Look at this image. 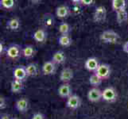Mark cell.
Masks as SVG:
<instances>
[{
	"mask_svg": "<svg viewBox=\"0 0 128 119\" xmlns=\"http://www.w3.org/2000/svg\"><path fill=\"white\" fill-rule=\"evenodd\" d=\"M103 98V91L97 87H93L88 91V99L92 103H97L102 99Z\"/></svg>",
	"mask_w": 128,
	"mask_h": 119,
	"instance_id": "277c9868",
	"label": "cell"
},
{
	"mask_svg": "<svg viewBox=\"0 0 128 119\" xmlns=\"http://www.w3.org/2000/svg\"><path fill=\"white\" fill-rule=\"evenodd\" d=\"M56 71V64L52 60L47 61L42 66V72L45 76H51L55 74Z\"/></svg>",
	"mask_w": 128,
	"mask_h": 119,
	"instance_id": "9c48e42d",
	"label": "cell"
},
{
	"mask_svg": "<svg viewBox=\"0 0 128 119\" xmlns=\"http://www.w3.org/2000/svg\"><path fill=\"white\" fill-rule=\"evenodd\" d=\"M81 5L84 6H92L96 2L95 0H80Z\"/></svg>",
	"mask_w": 128,
	"mask_h": 119,
	"instance_id": "f1b7e54d",
	"label": "cell"
},
{
	"mask_svg": "<svg viewBox=\"0 0 128 119\" xmlns=\"http://www.w3.org/2000/svg\"><path fill=\"white\" fill-rule=\"evenodd\" d=\"M13 76L14 79L22 81L27 77V73L26 71V67L24 66H18L13 71Z\"/></svg>",
	"mask_w": 128,
	"mask_h": 119,
	"instance_id": "8fae6325",
	"label": "cell"
},
{
	"mask_svg": "<svg viewBox=\"0 0 128 119\" xmlns=\"http://www.w3.org/2000/svg\"><path fill=\"white\" fill-rule=\"evenodd\" d=\"M7 27L10 30H17L20 28V21L18 18H12L7 21Z\"/></svg>",
	"mask_w": 128,
	"mask_h": 119,
	"instance_id": "603a6c76",
	"label": "cell"
},
{
	"mask_svg": "<svg viewBox=\"0 0 128 119\" xmlns=\"http://www.w3.org/2000/svg\"><path fill=\"white\" fill-rule=\"evenodd\" d=\"M15 108L20 113H26L29 109V100L26 98L18 99L15 103Z\"/></svg>",
	"mask_w": 128,
	"mask_h": 119,
	"instance_id": "4fadbf2b",
	"label": "cell"
},
{
	"mask_svg": "<svg viewBox=\"0 0 128 119\" xmlns=\"http://www.w3.org/2000/svg\"><path fill=\"white\" fill-rule=\"evenodd\" d=\"M27 76H35L38 74V67L34 64H30L26 67Z\"/></svg>",
	"mask_w": 128,
	"mask_h": 119,
	"instance_id": "cb8c5ba5",
	"label": "cell"
},
{
	"mask_svg": "<svg viewBox=\"0 0 128 119\" xmlns=\"http://www.w3.org/2000/svg\"><path fill=\"white\" fill-rule=\"evenodd\" d=\"M72 87L69 83H63L58 88V95L61 98H69L72 95Z\"/></svg>",
	"mask_w": 128,
	"mask_h": 119,
	"instance_id": "30bf717a",
	"label": "cell"
},
{
	"mask_svg": "<svg viewBox=\"0 0 128 119\" xmlns=\"http://www.w3.org/2000/svg\"><path fill=\"white\" fill-rule=\"evenodd\" d=\"M13 118L10 117V115H9L8 114H2L1 115L0 119H12Z\"/></svg>",
	"mask_w": 128,
	"mask_h": 119,
	"instance_id": "d6a6232c",
	"label": "cell"
},
{
	"mask_svg": "<svg viewBox=\"0 0 128 119\" xmlns=\"http://www.w3.org/2000/svg\"><path fill=\"white\" fill-rule=\"evenodd\" d=\"M111 72L112 71H111V67H110V65L106 64H102L100 65L99 68L97 69V71L95 73L102 79H106L110 76Z\"/></svg>",
	"mask_w": 128,
	"mask_h": 119,
	"instance_id": "8992f818",
	"label": "cell"
},
{
	"mask_svg": "<svg viewBox=\"0 0 128 119\" xmlns=\"http://www.w3.org/2000/svg\"><path fill=\"white\" fill-rule=\"evenodd\" d=\"M58 42L60 44V45L63 47H68L72 45V40L71 37L69 36V34L68 35H61L58 39Z\"/></svg>",
	"mask_w": 128,
	"mask_h": 119,
	"instance_id": "ffe728a7",
	"label": "cell"
},
{
	"mask_svg": "<svg viewBox=\"0 0 128 119\" xmlns=\"http://www.w3.org/2000/svg\"><path fill=\"white\" fill-rule=\"evenodd\" d=\"M6 107V102L4 97H0V109L4 110Z\"/></svg>",
	"mask_w": 128,
	"mask_h": 119,
	"instance_id": "f546056e",
	"label": "cell"
},
{
	"mask_svg": "<svg viewBox=\"0 0 128 119\" xmlns=\"http://www.w3.org/2000/svg\"><path fill=\"white\" fill-rule=\"evenodd\" d=\"M31 119H46V117L42 113H36L34 114Z\"/></svg>",
	"mask_w": 128,
	"mask_h": 119,
	"instance_id": "4dcf8cb0",
	"label": "cell"
},
{
	"mask_svg": "<svg viewBox=\"0 0 128 119\" xmlns=\"http://www.w3.org/2000/svg\"><path fill=\"white\" fill-rule=\"evenodd\" d=\"M52 60L56 64H62L65 62L66 60V56L63 51H56L52 55Z\"/></svg>",
	"mask_w": 128,
	"mask_h": 119,
	"instance_id": "2e32d148",
	"label": "cell"
},
{
	"mask_svg": "<svg viewBox=\"0 0 128 119\" xmlns=\"http://www.w3.org/2000/svg\"><path fill=\"white\" fill-rule=\"evenodd\" d=\"M70 14V10L68 6H65V5H62V6H60L56 8V15L57 17L59 18H66L68 17V16Z\"/></svg>",
	"mask_w": 128,
	"mask_h": 119,
	"instance_id": "5bb4252c",
	"label": "cell"
},
{
	"mask_svg": "<svg viewBox=\"0 0 128 119\" xmlns=\"http://www.w3.org/2000/svg\"><path fill=\"white\" fill-rule=\"evenodd\" d=\"M12 119H18V118H13Z\"/></svg>",
	"mask_w": 128,
	"mask_h": 119,
	"instance_id": "e575fe53",
	"label": "cell"
},
{
	"mask_svg": "<svg viewBox=\"0 0 128 119\" xmlns=\"http://www.w3.org/2000/svg\"><path fill=\"white\" fill-rule=\"evenodd\" d=\"M24 85H23V82L21 80H18V79H14L12 80L11 84H10V91L12 93L14 94H18L20 93V92L23 90Z\"/></svg>",
	"mask_w": 128,
	"mask_h": 119,
	"instance_id": "9a60e30c",
	"label": "cell"
},
{
	"mask_svg": "<svg viewBox=\"0 0 128 119\" xmlns=\"http://www.w3.org/2000/svg\"><path fill=\"white\" fill-rule=\"evenodd\" d=\"M102 81L103 79H101L100 76H98L95 73V74H92V76H90L89 78V83L92 86H93L95 87L100 86L101 83H102Z\"/></svg>",
	"mask_w": 128,
	"mask_h": 119,
	"instance_id": "d4e9b609",
	"label": "cell"
},
{
	"mask_svg": "<svg viewBox=\"0 0 128 119\" xmlns=\"http://www.w3.org/2000/svg\"><path fill=\"white\" fill-rule=\"evenodd\" d=\"M22 53V49L18 45H10L6 49V56L10 59H17Z\"/></svg>",
	"mask_w": 128,
	"mask_h": 119,
	"instance_id": "5b68a950",
	"label": "cell"
},
{
	"mask_svg": "<svg viewBox=\"0 0 128 119\" xmlns=\"http://www.w3.org/2000/svg\"><path fill=\"white\" fill-rule=\"evenodd\" d=\"M42 22L46 27H52V26H54L55 23L54 17L52 16V14H50V13H46L42 17Z\"/></svg>",
	"mask_w": 128,
	"mask_h": 119,
	"instance_id": "e0dca14e",
	"label": "cell"
},
{
	"mask_svg": "<svg viewBox=\"0 0 128 119\" xmlns=\"http://www.w3.org/2000/svg\"><path fill=\"white\" fill-rule=\"evenodd\" d=\"M73 76H74V73H73L72 69L70 68H65L60 72V81L63 82L64 83H68V82H70L72 79Z\"/></svg>",
	"mask_w": 128,
	"mask_h": 119,
	"instance_id": "ba28073f",
	"label": "cell"
},
{
	"mask_svg": "<svg viewBox=\"0 0 128 119\" xmlns=\"http://www.w3.org/2000/svg\"><path fill=\"white\" fill-rule=\"evenodd\" d=\"M112 9L114 11L124 10L126 8V1L125 0H112Z\"/></svg>",
	"mask_w": 128,
	"mask_h": 119,
	"instance_id": "ac0fdd59",
	"label": "cell"
},
{
	"mask_svg": "<svg viewBox=\"0 0 128 119\" xmlns=\"http://www.w3.org/2000/svg\"><path fill=\"white\" fill-rule=\"evenodd\" d=\"M0 4H1V6L5 8V9H12L14 6L15 2L14 0H1L0 1Z\"/></svg>",
	"mask_w": 128,
	"mask_h": 119,
	"instance_id": "4316f807",
	"label": "cell"
},
{
	"mask_svg": "<svg viewBox=\"0 0 128 119\" xmlns=\"http://www.w3.org/2000/svg\"><path fill=\"white\" fill-rule=\"evenodd\" d=\"M72 13L73 14L75 15H79L81 14V7H80V5H74L73 6V8H72Z\"/></svg>",
	"mask_w": 128,
	"mask_h": 119,
	"instance_id": "83f0119b",
	"label": "cell"
},
{
	"mask_svg": "<svg viewBox=\"0 0 128 119\" xmlns=\"http://www.w3.org/2000/svg\"><path fill=\"white\" fill-rule=\"evenodd\" d=\"M106 17H107V10H106L105 6H100L98 7H96L93 15V19L97 23L104 22L106 20Z\"/></svg>",
	"mask_w": 128,
	"mask_h": 119,
	"instance_id": "3957f363",
	"label": "cell"
},
{
	"mask_svg": "<svg viewBox=\"0 0 128 119\" xmlns=\"http://www.w3.org/2000/svg\"><path fill=\"white\" fill-rule=\"evenodd\" d=\"M122 50H123V52H126V53H128V41H126L124 44H123Z\"/></svg>",
	"mask_w": 128,
	"mask_h": 119,
	"instance_id": "1f68e13d",
	"label": "cell"
},
{
	"mask_svg": "<svg viewBox=\"0 0 128 119\" xmlns=\"http://www.w3.org/2000/svg\"><path fill=\"white\" fill-rule=\"evenodd\" d=\"M3 52H4V45H3V43L1 42L0 43V53L3 54Z\"/></svg>",
	"mask_w": 128,
	"mask_h": 119,
	"instance_id": "836d02e7",
	"label": "cell"
},
{
	"mask_svg": "<svg viewBox=\"0 0 128 119\" xmlns=\"http://www.w3.org/2000/svg\"><path fill=\"white\" fill-rule=\"evenodd\" d=\"M128 19V13L126 10L116 12V20L118 24L125 22Z\"/></svg>",
	"mask_w": 128,
	"mask_h": 119,
	"instance_id": "44dd1931",
	"label": "cell"
},
{
	"mask_svg": "<svg viewBox=\"0 0 128 119\" xmlns=\"http://www.w3.org/2000/svg\"><path fill=\"white\" fill-rule=\"evenodd\" d=\"M34 54H35V50L32 45H26L22 49V55L27 59L32 58L34 56Z\"/></svg>",
	"mask_w": 128,
	"mask_h": 119,
	"instance_id": "7402d4cb",
	"label": "cell"
},
{
	"mask_svg": "<svg viewBox=\"0 0 128 119\" xmlns=\"http://www.w3.org/2000/svg\"><path fill=\"white\" fill-rule=\"evenodd\" d=\"M46 38H47V33L43 29H38L34 33V39L37 42L42 43L44 41H46Z\"/></svg>",
	"mask_w": 128,
	"mask_h": 119,
	"instance_id": "d6986e66",
	"label": "cell"
},
{
	"mask_svg": "<svg viewBox=\"0 0 128 119\" xmlns=\"http://www.w3.org/2000/svg\"><path fill=\"white\" fill-rule=\"evenodd\" d=\"M81 105V99L76 95H72L67 99L66 106L72 110H76L79 108Z\"/></svg>",
	"mask_w": 128,
	"mask_h": 119,
	"instance_id": "52a82bcc",
	"label": "cell"
},
{
	"mask_svg": "<svg viewBox=\"0 0 128 119\" xmlns=\"http://www.w3.org/2000/svg\"><path fill=\"white\" fill-rule=\"evenodd\" d=\"M58 30L61 33V35H68L69 34L70 31H71V27H70L69 24L66 22H63L59 25Z\"/></svg>",
	"mask_w": 128,
	"mask_h": 119,
	"instance_id": "484cf974",
	"label": "cell"
},
{
	"mask_svg": "<svg viewBox=\"0 0 128 119\" xmlns=\"http://www.w3.org/2000/svg\"><path fill=\"white\" fill-rule=\"evenodd\" d=\"M100 39L104 43L114 44L118 41L120 36L114 30H106L101 33Z\"/></svg>",
	"mask_w": 128,
	"mask_h": 119,
	"instance_id": "6da1fadb",
	"label": "cell"
},
{
	"mask_svg": "<svg viewBox=\"0 0 128 119\" xmlns=\"http://www.w3.org/2000/svg\"><path fill=\"white\" fill-rule=\"evenodd\" d=\"M100 65V64H99V61L96 58H95V57H90V58H88L85 61L84 67L88 71L96 72L97 71V69L99 68Z\"/></svg>",
	"mask_w": 128,
	"mask_h": 119,
	"instance_id": "7c38bea8",
	"label": "cell"
},
{
	"mask_svg": "<svg viewBox=\"0 0 128 119\" xmlns=\"http://www.w3.org/2000/svg\"><path fill=\"white\" fill-rule=\"evenodd\" d=\"M118 98V93L114 87H107L103 91V98L106 102L108 103H114L117 100Z\"/></svg>",
	"mask_w": 128,
	"mask_h": 119,
	"instance_id": "7a4b0ae2",
	"label": "cell"
}]
</instances>
